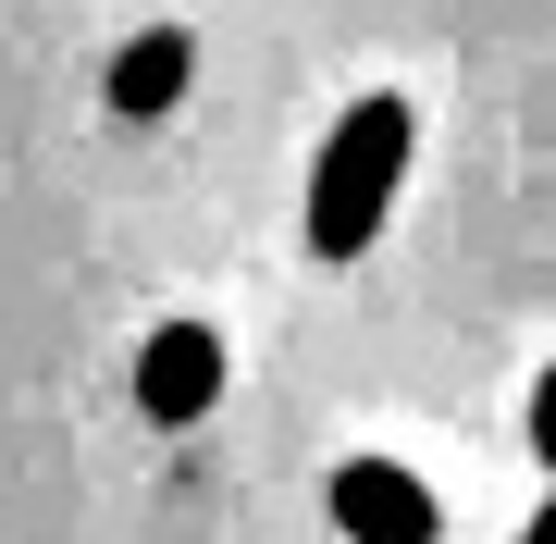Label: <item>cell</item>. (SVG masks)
Wrapping results in <instances>:
<instances>
[{
    "label": "cell",
    "instance_id": "3957f363",
    "mask_svg": "<svg viewBox=\"0 0 556 544\" xmlns=\"http://www.w3.org/2000/svg\"><path fill=\"white\" fill-rule=\"evenodd\" d=\"M211 396H223V334L211 322H161L137 346V408L161 433H186V421H211Z\"/></svg>",
    "mask_w": 556,
    "mask_h": 544
},
{
    "label": "cell",
    "instance_id": "7a4b0ae2",
    "mask_svg": "<svg viewBox=\"0 0 556 544\" xmlns=\"http://www.w3.org/2000/svg\"><path fill=\"white\" fill-rule=\"evenodd\" d=\"M321 507H334V532H346V544H433V532H445L433 483H420V470H396V458H346Z\"/></svg>",
    "mask_w": 556,
    "mask_h": 544
},
{
    "label": "cell",
    "instance_id": "277c9868",
    "mask_svg": "<svg viewBox=\"0 0 556 544\" xmlns=\"http://www.w3.org/2000/svg\"><path fill=\"white\" fill-rule=\"evenodd\" d=\"M186 87H199V38H186V25H137V38L112 50V75H100V100L124 112V124H161L186 100Z\"/></svg>",
    "mask_w": 556,
    "mask_h": 544
},
{
    "label": "cell",
    "instance_id": "5b68a950",
    "mask_svg": "<svg viewBox=\"0 0 556 544\" xmlns=\"http://www.w3.org/2000/svg\"><path fill=\"white\" fill-rule=\"evenodd\" d=\"M532 458H544V470H556V371H544V383H532Z\"/></svg>",
    "mask_w": 556,
    "mask_h": 544
},
{
    "label": "cell",
    "instance_id": "6da1fadb",
    "mask_svg": "<svg viewBox=\"0 0 556 544\" xmlns=\"http://www.w3.org/2000/svg\"><path fill=\"white\" fill-rule=\"evenodd\" d=\"M408 149H420L408 100H346V124L309 162V248L321 261H358V248L383 236V211H396V186H408Z\"/></svg>",
    "mask_w": 556,
    "mask_h": 544
},
{
    "label": "cell",
    "instance_id": "8992f818",
    "mask_svg": "<svg viewBox=\"0 0 556 544\" xmlns=\"http://www.w3.org/2000/svg\"><path fill=\"white\" fill-rule=\"evenodd\" d=\"M519 544H556V495H544V507H532V532H519Z\"/></svg>",
    "mask_w": 556,
    "mask_h": 544
}]
</instances>
